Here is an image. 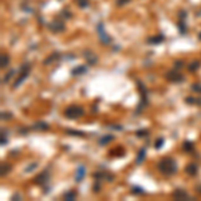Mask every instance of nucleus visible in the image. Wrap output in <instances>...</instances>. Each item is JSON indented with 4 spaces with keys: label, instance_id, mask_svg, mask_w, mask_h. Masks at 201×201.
Instances as JSON below:
<instances>
[{
    "label": "nucleus",
    "instance_id": "c756f323",
    "mask_svg": "<svg viewBox=\"0 0 201 201\" xmlns=\"http://www.w3.org/2000/svg\"><path fill=\"white\" fill-rule=\"evenodd\" d=\"M162 145H164V138H158V140L154 142V147H156V149H161Z\"/></svg>",
    "mask_w": 201,
    "mask_h": 201
},
{
    "label": "nucleus",
    "instance_id": "0eeeda50",
    "mask_svg": "<svg viewBox=\"0 0 201 201\" xmlns=\"http://www.w3.org/2000/svg\"><path fill=\"white\" fill-rule=\"evenodd\" d=\"M172 197L174 199V200H178V201H185V200H188V199H190L189 197V194H188V192L186 190H184V189H181V188H178V189H176L172 193ZM192 200V199H190Z\"/></svg>",
    "mask_w": 201,
    "mask_h": 201
},
{
    "label": "nucleus",
    "instance_id": "bb28decb",
    "mask_svg": "<svg viewBox=\"0 0 201 201\" xmlns=\"http://www.w3.org/2000/svg\"><path fill=\"white\" fill-rule=\"evenodd\" d=\"M13 74H15V70H10V71H8V74L3 78V83H8V82H10V79H11V77Z\"/></svg>",
    "mask_w": 201,
    "mask_h": 201
},
{
    "label": "nucleus",
    "instance_id": "473e14b6",
    "mask_svg": "<svg viewBox=\"0 0 201 201\" xmlns=\"http://www.w3.org/2000/svg\"><path fill=\"white\" fill-rule=\"evenodd\" d=\"M127 3H130V0H117V2H115V4H117L118 7H123V6H126Z\"/></svg>",
    "mask_w": 201,
    "mask_h": 201
},
{
    "label": "nucleus",
    "instance_id": "b1692460",
    "mask_svg": "<svg viewBox=\"0 0 201 201\" xmlns=\"http://www.w3.org/2000/svg\"><path fill=\"white\" fill-rule=\"evenodd\" d=\"M10 63V56L7 55V54H3L2 55V69H6Z\"/></svg>",
    "mask_w": 201,
    "mask_h": 201
},
{
    "label": "nucleus",
    "instance_id": "cd10ccee",
    "mask_svg": "<svg viewBox=\"0 0 201 201\" xmlns=\"http://www.w3.org/2000/svg\"><path fill=\"white\" fill-rule=\"evenodd\" d=\"M147 134H149V132L145 130V129H142V130H137L136 136L140 137V138H142V137H147Z\"/></svg>",
    "mask_w": 201,
    "mask_h": 201
},
{
    "label": "nucleus",
    "instance_id": "f3484780",
    "mask_svg": "<svg viewBox=\"0 0 201 201\" xmlns=\"http://www.w3.org/2000/svg\"><path fill=\"white\" fill-rule=\"evenodd\" d=\"M145 156H146V149H145V147H142V149L140 150V153H138V156H137L136 164L137 165H141L142 162H144V160H145Z\"/></svg>",
    "mask_w": 201,
    "mask_h": 201
},
{
    "label": "nucleus",
    "instance_id": "4c0bfd02",
    "mask_svg": "<svg viewBox=\"0 0 201 201\" xmlns=\"http://www.w3.org/2000/svg\"><path fill=\"white\" fill-rule=\"evenodd\" d=\"M6 144H7V138H4V134H3L2 136V146H4Z\"/></svg>",
    "mask_w": 201,
    "mask_h": 201
},
{
    "label": "nucleus",
    "instance_id": "20e7f679",
    "mask_svg": "<svg viewBox=\"0 0 201 201\" xmlns=\"http://www.w3.org/2000/svg\"><path fill=\"white\" fill-rule=\"evenodd\" d=\"M166 79L168 80H170V82H173V83H181L182 80H184L185 78H184V75H182L181 73H180V70H177V69H174V70H169L168 73H166Z\"/></svg>",
    "mask_w": 201,
    "mask_h": 201
},
{
    "label": "nucleus",
    "instance_id": "9b49d317",
    "mask_svg": "<svg viewBox=\"0 0 201 201\" xmlns=\"http://www.w3.org/2000/svg\"><path fill=\"white\" fill-rule=\"evenodd\" d=\"M86 66H78V67H75V69L71 70V75L73 77H77V75H83V74H86Z\"/></svg>",
    "mask_w": 201,
    "mask_h": 201
},
{
    "label": "nucleus",
    "instance_id": "393cba45",
    "mask_svg": "<svg viewBox=\"0 0 201 201\" xmlns=\"http://www.w3.org/2000/svg\"><path fill=\"white\" fill-rule=\"evenodd\" d=\"M177 27H178V30H180V32L181 34H185L186 32V24H185V22L180 19V22L177 23Z\"/></svg>",
    "mask_w": 201,
    "mask_h": 201
},
{
    "label": "nucleus",
    "instance_id": "423d86ee",
    "mask_svg": "<svg viewBox=\"0 0 201 201\" xmlns=\"http://www.w3.org/2000/svg\"><path fill=\"white\" fill-rule=\"evenodd\" d=\"M66 28V26L65 23L62 20L59 19H55V20H52L50 24H48V30L51 31V32H55V34H59V32H63Z\"/></svg>",
    "mask_w": 201,
    "mask_h": 201
},
{
    "label": "nucleus",
    "instance_id": "7ed1b4c3",
    "mask_svg": "<svg viewBox=\"0 0 201 201\" xmlns=\"http://www.w3.org/2000/svg\"><path fill=\"white\" fill-rule=\"evenodd\" d=\"M83 114H84V110L80 106H77V105L69 106L65 110V117L69 118V119H77L79 117H82Z\"/></svg>",
    "mask_w": 201,
    "mask_h": 201
},
{
    "label": "nucleus",
    "instance_id": "39448f33",
    "mask_svg": "<svg viewBox=\"0 0 201 201\" xmlns=\"http://www.w3.org/2000/svg\"><path fill=\"white\" fill-rule=\"evenodd\" d=\"M97 31H98V35H99V42H101L102 44H110V43H111V38H110V35L106 34L103 23H98V26H97Z\"/></svg>",
    "mask_w": 201,
    "mask_h": 201
},
{
    "label": "nucleus",
    "instance_id": "aec40b11",
    "mask_svg": "<svg viewBox=\"0 0 201 201\" xmlns=\"http://www.w3.org/2000/svg\"><path fill=\"white\" fill-rule=\"evenodd\" d=\"M77 199V192L75 190H69L63 194V200H75Z\"/></svg>",
    "mask_w": 201,
    "mask_h": 201
},
{
    "label": "nucleus",
    "instance_id": "4468645a",
    "mask_svg": "<svg viewBox=\"0 0 201 201\" xmlns=\"http://www.w3.org/2000/svg\"><path fill=\"white\" fill-rule=\"evenodd\" d=\"M185 172L189 174V176H196V174H197V172H199V168H197V165H196V164H189L186 166Z\"/></svg>",
    "mask_w": 201,
    "mask_h": 201
},
{
    "label": "nucleus",
    "instance_id": "6ab92c4d",
    "mask_svg": "<svg viewBox=\"0 0 201 201\" xmlns=\"http://www.w3.org/2000/svg\"><path fill=\"white\" fill-rule=\"evenodd\" d=\"M182 149L188 153H192V151L194 150V146H193V142L192 141H184V144H182Z\"/></svg>",
    "mask_w": 201,
    "mask_h": 201
},
{
    "label": "nucleus",
    "instance_id": "ddd939ff",
    "mask_svg": "<svg viewBox=\"0 0 201 201\" xmlns=\"http://www.w3.org/2000/svg\"><path fill=\"white\" fill-rule=\"evenodd\" d=\"M165 36L164 35H157V36H150L149 39H147V43L149 44H160L164 42Z\"/></svg>",
    "mask_w": 201,
    "mask_h": 201
},
{
    "label": "nucleus",
    "instance_id": "c85d7f7f",
    "mask_svg": "<svg viewBox=\"0 0 201 201\" xmlns=\"http://www.w3.org/2000/svg\"><path fill=\"white\" fill-rule=\"evenodd\" d=\"M35 168H38V164H36V162H34V164L28 165V166H27V168L24 169V172H26V173H30V172L35 170Z\"/></svg>",
    "mask_w": 201,
    "mask_h": 201
},
{
    "label": "nucleus",
    "instance_id": "6e6552de",
    "mask_svg": "<svg viewBox=\"0 0 201 201\" xmlns=\"http://www.w3.org/2000/svg\"><path fill=\"white\" fill-rule=\"evenodd\" d=\"M48 177H50V174H48L47 170L42 172L40 174H38V176L35 177V184H38V185H44V184H46V182L48 181Z\"/></svg>",
    "mask_w": 201,
    "mask_h": 201
},
{
    "label": "nucleus",
    "instance_id": "2eb2a0df",
    "mask_svg": "<svg viewBox=\"0 0 201 201\" xmlns=\"http://www.w3.org/2000/svg\"><path fill=\"white\" fill-rule=\"evenodd\" d=\"M32 129H35V130H40V132H46L50 129V125H48L47 122H38V123H35Z\"/></svg>",
    "mask_w": 201,
    "mask_h": 201
},
{
    "label": "nucleus",
    "instance_id": "1a4fd4ad",
    "mask_svg": "<svg viewBox=\"0 0 201 201\" xmlns=\"http://www.w3.org/2000/svg\"><path fill=\"white\" fill-rule=\"evenodd\" d=\"M84 176H86V168H84L83 165H80V166H78L77 172H75V181L77 182L83 181Z\"/></svg>",
    "mask_w": 201,
    "mask_h": 201
},
{
    "label": "nucleus",
    "instance_id": "f257e3e1",
    "mask_svg": "<svg viewBox=\"0 0 201 201\" xmlns=\"http://www.w3.org/2000/svg\"><path fill=\"white\" fill-rule=\"evenodd\" d=\"M157 168H158V170L165 174V176H172V174H174L177 172V162H176V160L172 158V157H165L162 158L158 162L157 165Z\"/></svg>",
    "mask_w": 201,
    "mask_h": 201
},
{
    "label": "nucleus",
    "instance_id": "412c9836",
    "mask_svg": "<svg viewBox=\"0 0 201 201\" xmlns=\"http://www.w3.org/2000/svg\"><path fill=\"white\" fill-rule=\"evenodd\" d=\"M185 102L188 105H201V99H197V98H193V97H186Z\"/></svg>",
    "mask_w": 201,
    "mask_h": 201
},
{
    "label": "nucleus",
    "instance_id": "f8f14e48",
    "mask_svg": "<svg viewBox=\"0 0 201 201\" xmlns=\"http://www.w3.org/2000/svg\"><path fill=\"white\" fill-rule=\"evenodd\" d=\"M59 58H60V55H59V52H54V54H51L50 56H47L46 59H44V62L43 63L44 65H51L52 62H55V60H59Z\"/></svg>",
    "mask_w": 201,
    "mask_h": 201
},
{
    "label": "nucleus",
    "instance_id": "dca6fc26",
    "mask_svg": "<svg viewBox=\"0 0 201 201\" xmlns=\"http://www.w3.org/2000/svg\"><path fill=\"white\" fill-rule=\"evenodd\" d=\"M113 140H114V136H111V134H107V136H103L99 141H98V144H99L101 146H105L106 144H109V142H111Z\"/></svg>",
    "mask_w": 201,
    "mask_h": 201
},
{
    "label": "nucleus",
    "instance_id": "9d476101",
    "mask_svg": "<svg viewBox=\"0 0 201 201\" xmlns=\"http://www.w3.org/2000/svg\"><path fill=\"white\" fill-rule=\"evenodd\" d=\"M83 55L86 56V59H87V63L89 65H91V66H94L97 63V60H98V58L95 56V54H94L93 51H90V50H86L83 52Z\"/></svg>",
    "mask_w": 201,
    "mask_h": 201
},
{
    "label": "nucleus",
    "instance_id": "f704fd0d",
    "mask_svg": "<svg viewBox=\"0 0 201 201\" xmlns=\"http://www.w3.org/2000/svg\"><path fill=\"white\" fill-rule=\"evenodd\" d=\"M182 66H184V62H182V60H176V62H174V67H176L177 70H180Z\"/></svg>",
    "mask_w": 201,
    "mask_h": 201
},
{
    "label": "nucleus",
    "instance_id": "a878e982",
    "mask_svg": "<svg viewBox=\"0 0 201 201\" xmlns=\"http://www.w3.org/2000/svg\"><path fill=\"white\" fill-rule=\"evenodd\" d=\"M10 170H11V166H10V165H8V164H3V165H2V173H0V174H2V177H4L6 174L10 173Z\"/></svg>",
    "mask_w": 201,
    "mask_h": 201
},
{
    "label": "nucleus",
    "instance_id": "4be33fe9",
    "mask_svg": "<svg viewBox=\"0 0 201 201\" xmlns=\"http://www.w3.org/2000/svg\"><path fill=\"white\" fill-rule=\"evenodd\" d=\"M66 133L70 134V136H74V137H84V133L83 132L74 130V129H69V130H66Z\"/></svg>",
    "mask_w": 201,
    "mask_h": 201
},
{
    "label": "nucleus",
    "instance_id": "f03ea898",
    "mask_svg": "<svg viewBox=\"0 0 201 201\" xmlns=\"http://www.w3.org/2000/svg\"><path fill=\"white\" fill-rule=\"evenodd\" d=\"M28 75H30V65L28 63H23V65L20 66V69H19V77L16 78L15 83L12 84V89L19 87L20 84L27 79V77H28Z\"/></svg>",
    "mask_w": 201,
    "mask_h": 201
},
{
    "label": "nucleus",
    "instance_id": "c9c22d12",
    "mask_svg": "<svg viewBox=\"0 0 201 201\" xmlns=\"http://www.w3.org/2000/svg\"><path fill=\"white\" fill-rule=\"evenodd\" d=\"M99 189H101V185H99V182H98V180H97V182L94 184V192H95V193H98V192H99Z\"/></svg>",
    "mask_w": 201,
    "mask_h": 201
},
{
    "label": "nucleus",
    "instance_id": "e433bc0d",
    "mask_svg": "<svg viewBox=\"0 0 201 201\" xmlns=\"http://www.w3.org/2000/svg\"><path fill=\"white\" fill-rule=\"evenodd\" d=\"M62 13L66 15V19H70V17H71V12H69L67 10H63V11H62Z\"/></svg>",
    "mask_w": 201,
    "mask_h": 201
},
{
    "label": "nucleus",
    "instance_id": "a211bd4d",
    "mask_svg": "<svg viewBox=\"0 0 201 201\" xmlns=\"http://www.w3.org/2000/svg\"><path fill=\"white\" fill-rule=\"evenodd\" d=\"M200 66H201V63L199 60H192L190 63L188 65V69H189L190 73H194V71H197L200 69Z\"/></svg>",
    "mask_w": 201,
    "mask_h": 201
},
{
    "label": "nucleus",
    "instance_id": "5701e85b",
    "mask_svg": "<svg viewBox=\"0 0 201 201\" xmlns=\"http://www.w3.org/2000/svg\"><path fill=\"white\" fill-rule=\"evenodd\" d=\"M132 193L133 194H145V190L142 189L141 186L134 185V186H132Z\"/></svg>",
    "mask_w": 201,
    "mask_h": 201
},
{
    "label": "nucleus",
    "instance_id": "2f4dec72",
    "mask_svg": "<svg viewBox=\"0 0 201 201\" xmlns=\"http://www.w3.org/2000/svg\"><path fill=\"white\" fill-rule=\"evenodd\" d=\"M80 8H87L89 7V0H78Z\"/></svg>",
    "mask_w": 201,
    "mask_h": 201
},
{
    "label": "nucleus",
    "instance_id": "7c9ffc66",
    "mask_svg": "<svg viewBox=\"0 0 201 201\" xmlns=\"http://www.w3.org/2000/svg\"><path fill=\"white\" fill-rule=\"evenodd\" d=\"M192 90L194 93H200L201 94V83H194L193 86H192Z\"/></svg>",
    "mask_w": 201,
    "mask_h": 201
},
{
    "label": "nucleus",
    "instance_id": "ea45409f",
    "mask_svg": "<svg viewBox=\"0 0 201 201\" xmlns=\"http://www.w3.org/2000/svg\"><path fill=\"white\" fill-rule=\"evenodd\" d=\"M199 39H200V40H201V32H200V35H199Z\"/></svg>",
    "mask_w": 201,
    "mask_h": 201
},
{
    "label": "nucleus",
    "instance_id": "72a5a7b5",
    "mask_svg": "<svg viewBox=\"0 0 201 201\" xmlns=\"http://www.w3.org/2000/svg\"><path fill=\"white\" fill-rule=\"evenodd\" d=\"M11 118H12L11 113H8V111H7V113H6V111H3V113H2V119H11Z\"/></svg>",
    "mask_w": 201,
    "mask_h": 201
},
{
    "label": "nucleus",
    "instance_id": "58836bf2",
    "mask_svg": "<svg viewBox=\"0 0 201 201\" xmlns=\"http://www.w3.org/2000/svg\"><path fill=\"white\" fill-rule=\"evenodd\" d=\"M196 190H197L199 193H201V185L200 186H196Z\"/></svg>",
    "mask_w": 201,
    "mask_h": 201
}]
</instances>
